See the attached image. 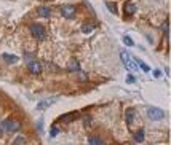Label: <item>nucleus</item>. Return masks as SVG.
Returning a JSON list of instances; mask_svg holds the SVG:
<instances>
[{
  "label": "nucleus",
  "mask_w": 171,
  "mask_h": 145,
  "mask_svg": "<svg viewBox=\"0 0 171 145\" xmlns=\"http://www.w3.org/2000/svg\"><path fill=\"white\" fill-rule=\"evenodd\" d=\"M123 10H125V14L126 16H131L136 13V5L133 2H125V5H123Z\"/></svg>",
  "instance_id": "nucleus-7"
},
{
  "label": "nucleus",
  "mask_w": 171,
  "mask_h": 145,
  "mask_svg": "<svg viewBox=\"0 0 171 145\" xmlns=\"http://www.w3.org/2000/svg\"><path fill=\"white\" fill-rule=\"evenodd\" d=\"M133 121H135V110H133V108H128L126 110V124L131 126Z\"/></svg>",
  "instance_id": "nucleus-14"
},
{
  "label": "nucleus",
  "mask_w": 171,
  "mask_h": 145,
  "mask_svg": "<svg viewBox=\"0 0 171 145\" xmlns=\"http://www.w3.org/2000/svg\"><path fill=\"white\" fill-rule=\"evenodd\" d=\"M161 29H163V34L168 37V21H165V22H163V26H161Z\"/></svg>",
  "instance_id": "nucleus-22"
},
{
  "label": "nucleus",
  "mask_w": 171,
  "mask_h": 145,
  "mask_svg": "<svg viewBox=\"0 0 171 145\" xmlns=\"http://www.w3.org/2000/svg\"><path fill=\"white\" fill-rule=\"evenodd\" d=\"M135 81H136V78L133 77V75H128V77H126V83H135Z\"/></svg>",
  "instance_id": "nucleus-23"
},
{
  "label": "nucleus",
  "mask_w": 171,
  "mask_h": 145,
  "mask_svg": "<svg viewBox=\"0 0 171 145\" xmlns=\"http://www.w3.org/2000/svg\"><path fill=\"white\" fill-rule=\"evenodd\" d=\"M37 13H39V16H42V18H48L51 14V10L48 6H40L39 10H37Z\"/></svg>",
  "instance_id": "nucleus-10"
},
{
  "label": "nucleus",
  "mask_w": 171,
  "mask_h": 145,
  "mask_svg": "<svg viewBox=\"0 0 171 145\" xmlns=\"http://www.w3.org/2000/svg\"><path fill=\"white\" fill-rule=\"evenodd\" d=\"M135 61L138 62V66H139V67H141L142 70H144V72H150V67H149L147 64H144V62H142L141 59H138V58H135Z\"/></svg>",
  "instance_id": "nucleus-16"
},
{
  "label": "nucleus",
  "mask_w": 171,
  "mask_h": 145,
  "mask_svg": "<svg viewBox=\"0 0 171 145\" xmlns=\"http://www.w3.org/2000/svg\"><path fill=\"white\" fill-rule=\"evenodd\" d=\"M13 143L15 145H26V137H24V135H18Z\"/></svg>",
  "instance_id": "nucleus-18"
},
{
  "label": "nucleus",
  "mask_w": 171,
  "mask_h": 145,
  "mask_svg": "<svg viewBox=\"0 0 171 145\" xmlns=\"http://www.w3.org/2000/svg\"><path fill=\"white\" fill-rule=\"evenodd\" d=\"M106 6L110 10V13H113V14H117V13H118V10H117V5H115V3H112V2H106Z\"/></svg>",
  "instance_id": "nucleus-17"
},
{
  "label": "nucleus",
  "mask_w": 171,
  "mask_h": 145,
  "mask_svg": "<svg viewBox=\"0 0 171 145\" xmlns=\"http://www.w3.org/2000/svg\"><path fill=\"white\" fill-rule=\"evenodd\" d=\"M88 145H104V142L101 140L99 135H91L88 139Z\"/></svg>",
  "instance_id": "nucleus-13"
},
{
  "label": "nucleus",
  "mask_w": 171,
  "mask_h": 145,
  "mask_svg": "<svg viewBox=\"0 0 171 145\" xmlns=\"http://www.w3.org/2000/svg\"><path fill=\"white\" fill-rule=\"evenodd\" d=\"M67 70L69 72H80V64L77 59H71L69 64H67Z\"/></svg>",
  "instance_id": "nucleus-8"
},
{
  "label": "nucleus",
  "mask_w": 171,
  "mask_h": 145,
  "mask_svg": "<svg viewBox=\"0 0 171 145\" xmlns=\"http://www.w3.org/2000/svg\"><path fill=\"white\" fill-rule=\"evenodd\" d=\"M31 35L37 40H43L46 37V30L43 29V26L40 24H32L31 26Z\"/></svg>",
  "instance_id": "nucleus-2"
},
{
  "label": "nucleus",
  "mask_w": 171,
  "mask_h": 145,
  "mask_svg": "<svg viewBox=\"0 0 171 145\" xmlns=\"http://www.w3.org/2000/svg\"><path fill=\"white\" fill-rule=\"evenodd\" d=\"M27 70H29L31 74H34V75H39V74H42L43 66H42V62H40V61L34 59L32 62H29V64H27Z\"/></svg>",
  "instance_id": "nucleus-5"
},
{
  "label": "nucleus",
  "mask_w": 171,
  "mask_h": 145,
  "mask_svg": "<svg viewBox=\"0 0 171 145\" xmlns=\"http://www.w3.org/2000/svg\"><path fill=\"white\" fill-rule=\"evenodd\" d=\"M79 78H80V80H87V75H83V72H82V74L79 75Z\"/></svg>",
  "instance_id": "nucleus-25"
},
{
  "label": "nucleus",
  "mask_w": 171,
  "mask_h": 145,
  "mask_svg": "<svg viewBox=\"0 0 171 145\" xmlns=\"http://www.w3.org/2000/svg\"><path fill=\"white\" fill-rule=\"evenodd\" d=\"M0 126H2L3 132H16L18 129L21 128L19 121H16V120H11V118H8V120L2 121V123H0Z\"/></svg>",
  "instance_id": "nucleus-1"
},
{
  "label": "nucleus",
  "mask_w": 171,
  "mask_h": 145,
  "mask_svg": "<svg viewBox=\"0 0 171 145\" xmlns=\"http://www.w3.org/2000/svg\"><path fill=\"white\" fill-rule=\"evenodd\" d=\"M144 137H146L144 129H139V131H136V132H135V135H133V139H135V142H138V143L144 140Z\"/></svg>",
  "instance_id": "nucleus-12"
},
{
  "label": "nucleus",
  "mask_w": 171,
  "mask_h": 145,
  "mask_svg": "<svg viewBox=\"0 0 171 145\" xmlns=\"http://www.w3.org/2000/svg\"><path fill=\"white\" fill-rule=\"evenodd\" d=\"M75 11H77V10H75L74 5H64V6H61V14L64 18H74Z\"/></svg>",
  "instance_id": "nucleus-6"
},
{
  "label": "nucleus",
  "mask_w": 171,
  "mask_h": 145,
  "mask_svg": "<svg viewBox=\"0 0 171 145\" xmlns=\"http://www.w3.org/2000/svg\"><path fill=\"white\" fill-rule=\"evenodd\" d=\"M93 30H94V22H88V24L82 26V32H83V34H90V32H93Z\"/></svg>",
  "instance_id": "nucleus-15"
},
{
  "label": "nucleus",
  "mask_w": 171,
  "mask_h": 145,
  "mask_svg": "<svg viewBox=\"0 0 171 145\" xmlns=\"http://www.w3.org/2000/svg\"><path fill=\"white\" fill-rule=\"evenodd\" d=\"M54 101H56L54 97H50L48 101H42V102H39V105H37V108H39V110H45V108H46V107H50V105H51Z\"/></svg>",
  "instance_id": "nucleus-9"
},
{
  "label": "nucleus",
  "mask_w": 171,
  "mask_h": 145,
  "mask_svg": "<svg viewBox=\"0 0 171 145\" xmlns=\"http://www.w3.org/2000/svg\"><path fill=\"white\" fill-rule=\"evenodd\" d=\"M34 59H35V58H34V54H29V53H26V54H24V61L27 62V64H29V62H32Z\"/></svg>",
  "instance_id": "nucleus-20"
},
{
  "label": "nucleus",
  "mask_w": 171,
  "mask_h": 145,
  "mask_svg": "<svg viewBox=\"0 0 171 145\" xmlns=\"http://www.w3.org/2000/svg\"><path fill=\"white\" fill-rule=\"evenodd\" d=\"M58 134H59V129H58V128H51V131H50V135H51V137H56Z\"/></svg>",
  "instance_id": "nucleus-21"
},
{
  "label": "nucleus",
  "mask_w": 171,
  "mask_h": 145,
  "mask_svg": "<svg viewBox=\"0 0 171 145\" xmlns=\"http://www.w3.org/2000/svg\"><path fill=\"white\" fill-rule=\"evenodd\" d=\"M154 77H155V78H160V77H161V72H160L158 69H157V70H154Z\"/></svg>",
  "instance_id": "nucleus-24"
},
{
  "label": "nucleus",
  "mask_w": 171,
  "mask_h": 145,
  "mask_svg": "<svg viewBox=\"0 0 171 145\" xmlns=\"http://www.w3.org/2000/svg\"><path fill=\"white\" fill-rule=\"evenodd\" d=\"M120 58H122V62H123V66H125L130 72H133V74H135V72L138 70V66H135L131 62V59H130V56H128V53L123 50V51H120Z\"/></svg>",
  "instance_id": "nucleus-4"
},
{
  "label": "nucleus",
  "mask_w": 171,
  "mask_h": 145,
  "mask_svg": "<svg viewBox=\"0 0 171 145\" xmlns=\"http://www.w3.org/2000/svg\"><path fill=\"white\" fill-rule=\"evenodd\" d=\"M123 43H125L126 46H133V45H135V42H133L128 35H125V37H123Z\"/></svg>",
  "instance_id": "nucleus-19"
},
{
  "label": "nucleus",
  "mask_w": 171,
  "mask_h": 145,
  "mask_svg": "<svg viewBox=\"0 0 171 145\" xmlns=\"http://www.w3.org/2000/svg\"><path fill=\"white\" fill-rule=\"evenodd\" d=\"M147 116H149L152 121H158V120H163L165 118V112L161 110V108L150 107V108H147Z\"/></svg>",
  "instance_id": "nucleus-3"
},
{
  "label": "nucleus",
  "mask_w": 171,
  "mask_h": 145,
  "mask_svg": "<svg viewBox=\"0 0 171 145\" xmlns=\"http://www.w3.org/2000/svg\"><path fill=\"white\" fill-rule=\"evenodd\" d=\"M2 58H3L5 62H8V64H15V62L18 61L16 56H13V54H8V53H3V54H2Z\"/></svg>",
  "instance_id": "nucleus-11"
},
{
  "label": "nucleus",
  "mask_w": 171,
  "mask_h": 145,
  "mask_svg": "<svg viewBox=\"0 0 171 145\" xmlns=\"http://www.w3.org/2000/svg\"><path fill=\"white\" fill-rule=\"evenodd\" d=\"M3 134H5V132H3V129H2V126H0V137H2Z\"/></svg>",
  "instance_id": "nucleus-26"
}]
</instances>
